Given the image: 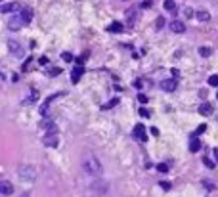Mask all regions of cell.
Listing matches in <instances>:
<instances>
[{
  "mask_svg": "<svg viewBox=\"0 0 218 197\" xmlns=\"http://www.w3.org/2000/svg\"><path fill=\"white\" fill-rule=\"evenodd\" d=\"M82 169L86 174H92V176H101V172H104V166H101L100 159L96 155H92V153H86L82 157Z\"/></svg>",
  "mask_w": 218,
  "mask_h": 197,
  "instance_id": "obj_1",
  "label": "cell"
},
{
  "mask_svg": "<svg viewBox=\"0 0 218 197\" xmlns=\"http://www.w3.org/2000/svg\"><path fill=\"white\" fill-rule=\"evenodd\" d=\"M19 178L23 180V182H33L36 178V169L33 165H23L19 169Z\"/></svg>",
  "mask_w": 218,
  "mask_h": 197,
  "instance_id": "obj_2",
  "label": "cell"
},
{
  "mask_svg": "<svg viewBox=\"0 0 218 197\" xmlns=\"http://www.w3.org/2000/svg\"><path fill=\"white\" fill-rule=\"evenodd\" d=\"M63 96H65V92H56V94H52L50 98H46V101H44V104H42V107H40V113L46 115V113L50 111V105H52V101L60 100V98H63Z\"/></svg>",
  "mask_w": 218,
  "mask_h": 197,
  "instance_id": "obj_3",
  "label": "cell"
},
{
  "mask_svg": "<svg viewBox=\"0 0 218 197\" xmlns=\"http://www.w3.org/2000/svg\"><path fill=\"white\" fill-rule=\"evenodd\" d=\"M8 46H10V54H12V56H16V57H21V56H23V48H21L19 42L8 40Z\"/></svg>",
  "mask_w": 218,
  "mask_h": 197,
  "instance_id": "obj_4",
  "label": "cell"
},
{
  "mask_svg": "<svg viewBox=\"0 0 218 197\" xmlns=\"http://www.w3.org/2000/svg\"><path fill=\"white\" fill-rule=\"evenodd\" d=\"M176 86H178L176 78H165V81L161 82V88L165 92H174V90H176Z\"/></svg>",
  "mask_w": 218,
  "mask_h": 197,
  "instance_id": "obj_5",
  "label": "cell"
},
{
  "mask_svg": "<svg viewBox=\"0 0 218 197\" xmlns=\"http://www.w3.org/2000/svg\"><path fill=\"white\" fill-rule=\"evenodd\" d=\"M82 75H84V67H82V65H77V67L73 69V73H71V82L77 84L82 78Z\"/></svg>",
  "mask_w": 218,
  "mask_h": 197,
  "instance_id": "obj_6",
  "label": "cell"
},
{
  "mask_svg": "<svg viewBox=\"0 0 218 197\" xmlns=\"http://www.w3.org/2000/svg\"><path fill=\"white\" fill-rule=\"evenodd\" d=\"M40 126L46 130V134H57V126H56V122H54V121H50V119L42 121V122H40Z\"/></svg>",
  "mask_w": 218,
  "mask_h": 197,
  "instance_id": "obj_7",
  "label": "cell"
},
{
  "mask_svg": "<svg viewBox=\"0 0 218 197\" xmlns=\"http://www.w3.org/2000/svg\"><path fill=\"white\" fill-rule=\"evenodd\" d=\"M134 136L140 142H147V134H145V126L144 125H136L134 126Z\"/></svg>",
  "mask_w": 218,
  "mask_h": 197,
  "instance_id": "obj_8",
  "label": "cell"
},
{
  "mask_svg": "<svg viewBox=\"0 0 218 197\" xmlns=\"http://www.w3.org/2000/svg\"><path fill=\"white\" fill-rule=\"evenodd\" d=\"M25 25V21H23V17L21 16H13V17H10V21H8V27L10 29H19V27H23Z\"/></svg>",
  "mask_w": 218,
  "mask_h": 197,
  "instance_id": "obj_9",
  "label": "cell"
},
{
  "mask_svg": "<svg viewBox=\"0 0 218 197\" xmlns=\"http://www.w3.org/2000/svg\"><path fill=\"white\" fill-rule=\"evenodd\" d=\"M57 140H60V138H57V134H46L42 142H44L46 148H56V145H57Z\"/></svg>",
  "mask_w": 218,
  "mask_h": 197,
  "instance_id": "obj_10",
  "label": "cell"
},
{
  "mask_svg": "<svg viewBox=\"0 0 218 197\" xmlns=\"http://www.w3.org/2000/svg\"><path fill=\"white\" fill-rule=\"evenodd\" d=\"M170 31L172 33H176V35H182V33H186V27H184V23L182 21H170Z\"/></svg>",
  "mask_w": 218,
  "mask_h": 197,
  "instance_id": "obj_11",
  "label": "cell"
},
{
  "mask_svg": "<svg viewBox=\"0 0 218 197\" xmlns=\"http://www.w3.org/2000/svg\"><path fill=\"white\" fill-rule=\"evenodd\" d=\"M0 192H2L4 195H12V193H13V186H12V182L2 180V182H0Z\"/></svg>",
  "mask_w": 218,
  "mask_h": 197,
  "instance_id": "obj_12",
  "label": "cell"
},
{
  "mask_svg": "<svg viewBox=\"0 0 218 197\" xmlns=\"http://www.w3.org/2000/svg\"><path fill=\"white\" fill-rule=\"evenodd\" d=\"M199 113H201V115H205V117H210V115L214 113V111H213V105L207 104V101H203V104L199 105Z\"/></svg>",
  "mask_w": 218,
  "mask_h": 197,
  "instance_id": "obj_13",
  "label": "cell"
},
{
  "mask_svg": "<svg viewBox=\"0 0 218 197\" xmlns=\"http://www.w3.org/2000/svg\"><path fill=\"white\" fill-rule=\"evenodd\" d=\"M19 16L23 17V21H25V23H31L35 13H33V10H31V8H23V10H21V13H19Z\"/></svg>",
  "mask_w": 218,
  "mask_h": 197,
  "instance_id": "obj_14",
  "label": "cell"
},
{
  "mask_svg": "<svg viewBox=\"0 0 218 197\" xmlns=\"http://www.w3.org/2000/svg\"><path fill=\"white\" fill-rule=\"evenodd\" d=\"M201 149V140H197V138H191L190 140V151L191 153H197Z\"/></svg>",
  "mask_w": 218,
  "mask_h": 197,
  "instance_id": "obj_15",
  "label": "cell"
},
{
  "mask_svg": "<svg viewBox=\"0 0 218 197\" xmlns=\"http://www.w3.org/2000/svg\"><path fill=\"white\" fill-rule=\"evenodd\" d=\"M92 188L96 189L98 193H105V192H107V184H105V182H100V180H98V182H94Z\"/></svg>",
  "mask_w": 218,
  "mask_h": 197,
  "instance_id": "obj_16",
  "label": "cell"
},
{
  "mask_svg": "<svg viewBox=\"0 0 218 197\" xmlns=\"http://www.w3.org/2000/svg\"><path fill=\"white\" fill-rule=\"evenodd\" d=\"M122 23H117V21H115V23H111V25H107V33H122Z\"/></svg>",
  "mask_w": 218,
  "mask_h": 197,
  "instance_id": "obj_17",
  "label": "cell"
},
{
  "mask_svg": "<svg viewBox=\"0 0 218 197\" xmlns=\"http://www.w3.org/2000/svg\"><path fill=\"white\" fill-rule=\"evenodd\" d=\"M195 17H197L199 21H209L210 19V13L207 10H197V12H195Z\"/></svg>",
  "mask_w": 218,
  "mask_h": 197,
  "instance_id": "obj_18",
  "label": "cell"
},
{
  "mask_svg": "<svg viewBox=\"0 0 218 197\" xmlns=\"http://www.w3.org/2000/svg\"><path fill=\"white\" fill-rule=\"evenodd\" d=\"M36 100H38V92H36V90H33V92L27 96V100L23 101V104L27 105V104H33V101H36Z\"/></svg>",
  "mask_w": 218,
  "mask_h": 197,
  "instance_id": "obj_19",
  "label": "cell"
},
{
  "mask_svg": "<svg viewBox=\"0 0 218 197\" xmlns=\"http://www.w3.org/2000/svg\"><path fill=\"white\" fill-rule=\"evenodd\" d=\"M16 8H17L16 4H2V8H0V12H2V13H10V12H13Z\"/></svg>",
  "mask_w": 218,
  "mask_h": 197,
  "instance_id": "obj_20",
  "label": "cell"
},
{
  "mask_svg": "<svg viewBox=\"0 0 218 197\" xmlns=\"http://www.w3.org/2000/svg\"><path fill=\"white\" fill-rule=\"evenodd\" d=\"M115 105H119V98H113L111 101H107V104L101 107V109H104V111H107V109H111V107H115Z\"/></svg>",
  "mask_w": 218,
  "mask_h": 197,
  "instance_id": "obj_21",
  "label": "cell"
},
{
  "mask_svg": "<svg viewBox=\"0 0 218 197\" xmlns=\"http://www.w3.org/2000/svg\"><path fill=\"white\" fill-rule=\"evenodd\" d=\"M210 54H213V50H210L209 46H201V48H199V56H203V57H209Z\"/></svg>",
  "mask_w": 218,
  "mask_h": 197,
  "instance_id": "obj_22",
  "label": "cell"
},
{
  "mask_svg": "<svg viewBox=\"0 0 218 197\" xmlns=\"http://www.w3.org/2000/svg\"><path fill=\"white\" fill-rule=\"evenodd\" d=\"M163 6H165V10H169V12H174V8H176L174 0H165V2H163Z\"/></svg>",
  "mask_w": 218,
  "mask_h": 197,
  "instance_id": "obj_23",
  "label": "cell"
},
{
  "mask_svg": "<svg viewBox=\"0 0 218 197\" xmlns=\"http://www.w3.org/2000/svg\"><path fill=\"white\" fill-rule=\"evenodd\" d=\"M61 60H63V61H67V63H71V61H73V54L63 52V54H61Z\"/></svg>",
  "mask_w": 218,
  "mask_h": 197,
  "instance_id": "obj_24",
  "label": "cell"
},
{
  "mask_svg": "<svg viewBox=\"0 0 218 197\" xmlns=\"http://www.w3.org/2000/svg\"><path fill=\"white\" fill-rule=\"evenodd\" d=\"M209 84L210 86H218V75H210L209 77Z\"/></svg>",
  "mask_w": 218,
  "mask_h": 197,
  "instance_id": "obj_25",
  "label": "cell"
},
{
  "mask_svg": "<svg viewBox=\"0 0 218 197\" xmlns=\"http://www.w3.org/2000/svg\"><path fill=\"white\" fill-rule=\"evenodd\" d=\"M126 16H128V25H134V10L132 8L126 12Z\"/></svg>",
  "mask_w": 218,
  "mask_h": 197,
  "instance_id": "obj_26",
  "label": "cell"
},
{
  "mask_svg": "<svg viewBox=\"0 0 218 197\" xmlns=\"http://www.w3.org/2000/svg\"><path fill=\"white\" fill-rule=\"evenodd\" d=\"M157 170L159 172H169V165H166V163H159L157 165Z\"/></svg>",
  "mask_w": 218,
  "mask_h": 197,
  "instance_id": "obj_27",
  "label": "cell"
},
{
  "mask_svg": "<svg viewBox=\"0 0 218 197\" xmlns=\"http://www.w3.org/2000/svg\"><path fill=\"white\" fill-rule=\"evenodd\" d=\"M203 163H205V166H209V169H214V161H210L209 157H203Z\"/></svg>",
  "mask_w": 218,
  "mask_h": 197,
  "instance_id": "obj_28",
  "label": "cell"
},
{
  "mask_svg": "<svg viewBox=\"0 0 218 197\" xmlns=\"http://www.w3.org/2000/svg\"><path fill=\"white\" fill-rule=\"evenodd\" d=\"M159 186H161V189H165V192H169V189L172 188V184H170V182H161Z\"/></svg>",
  "mask_w": 218,
  "mask_h": 197,
  "instance_id": "obj_29",
  "label": "cell"
},
{
  "mask_svg": "<svg viewBox=\"0 0 218 197\" xmlns=\"http://www.w3.org/2000/svg\"><path fill=\"white\" fill-rule=\"evenodd\" d=\"M205 130H207V125H201L197 130H195V136H199V134H203V132H205Z\"/></svg>",
  "mask_w": 218,
  "mask_h": 197,
  "instance_id": "obj_30",
  "label": "cell"
},
{
  "mask_svg": "<svg viewBox=\"0 0 218 197\" xmlns=\"http://www.w3.org/2000/svg\"><path fill=\"white\" fill-rule=\"evenodd\" d=\"M163 25H165V19H163V17H157V23H155V27H157V29H163Z\"/></svg>",
  "mask_w": 218,
  "mask_h": 197,
  "instance_id": "obj_31",
  "label": "cell"
},
{
  "mask_svg": "<svg viewBox=\"0 0 218 197\" xmlns=\"http://www.w3.org/2000/svg\"><path fill=\"white\" fill-rule=\"evenodd\" d=\"M140 115H142V117H149L151 113H149V111H147V109H145V107H142V109H140Z\"/></svg>",
  "mask_w": 218,
  "mask_h": 197,
  "instance_id": "obj_32",
  "label": "cell"
},
{
  "mask_svg": "<svg viewBox=\"0 0 218 197\" xmlns=\"http://www.w3.org/2000/svg\"><path fill=\"white\" fill-rule=\"evenodd\" d=\"M138 100H140L142 104H145V101H147V96H145V94H138Z\"/></svg>",
  "mask_w": 218,
  "mask_h": 197,
  "instance_id": "obj_33",
  "label": "cell"
},
{
  "mask_svg": "<svg viewBox=\"0 0 218 197\" xmlns=\"http://www.w3.org/2000/svg\"><path fill=\"white\" fill-rule=\"evenodd\" d=\"M184 13H186L187 17H191V16H193V10H191V8H184Z\"/></svg>",
  "mask_w": 218,
  "mask_h": 197,
  "instance_id": "obj_34",
  "label": "cell"
},
{
  "mask_svg": "<svg viewBox=\"0 0 218 197\" xmlns=\"http://www.w3.org/2000/svg\"><path fill=\"white\" fill-rule=\"evenodd\" d=\"M203 184H205V188L209 189V192H210V189H214V186H213V184H210V182H209V180H205V182H203Z\"/></svg>",
  "mask_w": 218,
  "mask_h": 197,
  "instance_id": "obj_35",
  "label": "cell"
},
{
  "mask_svg": "<svg viewBox=\"0 0 218 197\" xmlns=\"http://www.w3.org/2000/svg\"><path fill=\"white\" fill-rule=\"evenodd\" d=\"M60 73H61V69H52V71H50V75H52V77H56V75H60Z\"/></svg>",
  "mask_w": 218,
  "mask_h": 197,
  "instance_id": "obj_36",
  "label": "cell"
},
{
  "mask_svg": "<svg viewBox=\"0 0 218 197\" xmlns=\"http://www.w3.org/2000/svg\"><path fill=\"white\" fill-rule=\"evenodd\" d=\"M38 63H40V65H48L50 61H48V57H40V60H38Z\"/></svg>",
  "mask_w": 218,
  "mask_h": 197,
  "instance_id": "obj_37",
  "label": "cell"
},
{
  "mask_svg": "<svg viewBox=\"0 0 218 197\" xmlns=\"http://www.w3.org/2000/svg\"><path fill=\"white\" fill-rule=\"evenodd\" d=\"M213 155H214V159H216V163H218V148H214V149H213Z\"/></svg>",
  "mask_w": 218,
  "mask_h": 197,
  "instance_id": "obj_38",
  "label": "cell"
},
{
  "mask_svg": "<svg viewBox=\"0 0 218 197\" xmlns=\"http://www.w3.org/2000/svg\"><path fill=\"white\" fill-rule=\"evenodd\" d=\"M151 134H153V136H159V130H157L155 126H151Z\"/></svg>",
  "mask_w": 218,
  "mask_h": 197,
  "instance_id": "obj_39",
  "label": "cell"
},
{
  "mask_svg": "<svg viewBox=\"0 0 218 197\" xmlns=\"http://www.w3.org/2000/svg\"><path fill=\"white\" fill-rule=\"evenodd\" d=\"M142 6H144V8H149V6H151V0H145V2H144Z\"/></svg>",
  "mask_w": 218,
  "mask_h": 197,
  "instance_id": "obj_40",
  "label": "cell"
},
{
  "mask_svg": "<svg viewBox=\"0 0 218 197\" xmlns=\"http://www.w3.org/2000/svg\"><path fill=\"white\" fill-rule=\"evenodd\" d=\"M134 86L136 88H142V81H134Z\"/></svg>",
  "mask_w": 218,
  "mask_h": 197,
  "instance_id": "obj_41",
  "label": "cell"
},
{
  "mask_svg": "<svg viewBox=\"0 0 218 197\" xmlns=\"http://www.w3.org/2000/svg\"><path fill=\"white\" fill-rule=\"evenodd\" d=\"M21 197H31V193H29V192H25V193L21 195Z\"/></svg>",
  "mask_w": 218,
  "mask_h": 197,
  "instance_id": "obj_42",
  "label": "cell"
}]
</instances>
